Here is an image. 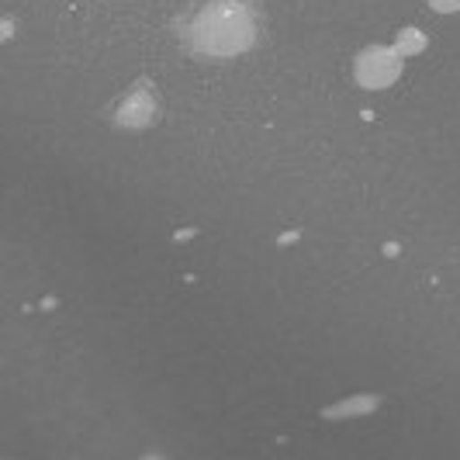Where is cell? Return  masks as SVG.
I'll use <instances>...</instances> for the list:
<instances>
[{
	"mask_svg": "<svg viewBox=\"0 0 460 460\" xmlns=\"http://www.w3.org/2000/svg\"><path fill=\"white\" fill-rule=\"evenodd\" d=\"M260 14L253 0H194L177 22V39L187 52L229 59L256 46Z\"/></svg>",
	"mask_w": 460,
	"mask_h": 460,
	"instance_id": "6da1fadb",
	"label": "cell"
},
{
	"mask_svg": "<svg viewBox=\"0 0 460 460\" xmlns=\"http://www.w3.org/2000/svg\"><path fill=\"white\" fill-rule=\"evenodd\" d=\"M353 76L367 91H385L402 76V52L394 46H367L353 59Z\"/></svg>",
	"mask_w": 460,
	"mask_h": 460,
	"instance_id": "7a4b0ae2",
	"label": "cell"
},
{
	"mask_svg": "<svg viewBox=\"0 0 460 460\" xmlns=\"http://www.w3.org/2000/svg\"><path fill=\"white\" fill-rule=\"evenodd\" d=\"M156 118H160V93H156V87L149 80H138L115 108V121L121 128H132V132H142V128L156 125Z\"/></svg>",
	"mask_w": 460,
	"mask_h": 460,
	"instance_id": "3957f363",
	"label": "cell"
},
{
	"mask_svg": "<svg viewBox=\"0 0 460 460\" xmlns=\"http://www.w3.org/2000/svg\"><path fill=\"white\" fill-rule=\"evenodd\" d=\"M426 42H429V39H426L419 28H402V31H398V42H394V49H398L402 56H419V52L426 49Z\"/></svg>",
	"mask_w": 460,
	"mask_h": 460,
	"instance_id": "277c9868",
	"label": "cell"
},
{
	"mask_svg": "<svg viewBox=\"0 0 460 460\" xmlns=\"http://www.w3.org/2000/svg\"><path fill=\"white\" fill-rule=\"evenodd\" d=\"M429 7L437 14H454V11H460V0H429Z\"/></svg>",
	"mask_w": 460,
	"mask_h": 460,
	"instance_id": "5b68a950",
	"label": "cell"
}]
</instances>
